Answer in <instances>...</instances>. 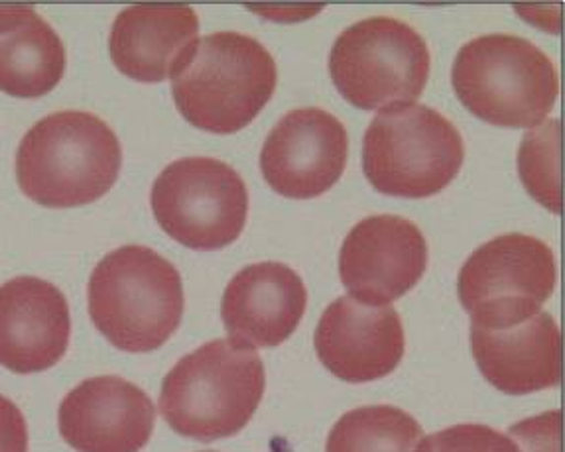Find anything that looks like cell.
Returning <instances> with one entry per match:
<instances>
[{"label":"cell","instance_id":"6da1fadb","mask_svg":"<svg viewBox=\"0 0 565 452\" xmlns=\"http://www.w3.org/2000/svg\"><path fill=\"white\" fill-rule=\"evenodd\" d=\"M170 77L175 107L190 125L235 134L273 99L278 69L256 37L217 32L195 40Z\"/></svg>","mask_w":565,"mask_h":452},{"label":"cell","instance_id":"8992f818","mask_svg":"<svg viewBox=\"0 0 565 452\" xmlns=\"http://www.w3.org/2000/svg\"><path fill=\"white\" fill-rule=\"evenodd\" d=\"M466 144L451 120L426 105L404 103L381 110L363 140V172L391 197L426 200L456 180Z\"/></svg>","mask_w":565,"mask_h":452},{"label":"cell","instance_id":"7402d4cb","mask_svg":"<svg viewBox=\"0 0 565 452\" xmlns=\"http://www.w3.org/2000/svg\"><path fill=\"white\" fill-rule=\"evenodd\" d=\"M509 434L519 443L520 452H559L562 439V411H547L530 417L509 429Z\"/></svg>","mask_w":565,"mask_h":452},{"label":"cell","instance_id":"9c48e42d","mask_svg":"<svg viewBox=\"0 0 565 452\" xmlns=\"http://www.w3.org/2000/svg\"><path fill=\"white\" fill-rule=\"evenodd\" d=\"M158 225L192 250H221L245 230L248 191L228 163L192 155L166 165L152 185Z\"/></svg>","mask_w":565,"mask_h":452},{"label":"cell","instance_id":"5b68a950","mask_svg":"<svg viewBox=\"0 0 565 452\" xmlns=\"http://www.w3.org/2000/svg\"><path fill=\"white\" fill-rule=\"evenodd\" d=\"M457 99L494 127H539L559 95L556 65L526 37L489 34L467 42L454 62Z\"/></svg>","mask_w":565,"mask_h":452},{"label":"cell","instance_id":"5bb4252c","mask_svg":"<svg viewBox=\"0 0 565 452\" xmlns=\"http://www.w3.org/2000/svg\"><path fill=\"white\" fill-rule=\"evenodd\" d=\"M70 338V303L54 283L20 276L0 286V366L22 376L50 370Z\"/></svg>","mask_w":565,"mask_h":452},{"label":"cell","instance_id":"4fadbf2b","mask_svg":"<svg viewBox=\"0 0 565 452\" xmlns=\"http://www.w3.org/2000/svg\"><path fill=\"white\" fill-rule=\"evenodd\" d=\"M313 341L321 364L349 384L393 374L406 351L401 315L355 298H339L323 311Z\"/></svg>","mask_w":565,"mask_h":452},{"label":"cell","instance_id":"3957f363","mask_svg":"<svg viewBox=\"0 0 565 452\" xmlns=\"http://www.w3.org/2000/svg\"><path fill=\"white\" fill-rule=\"evenodd\" d=\"M255 348L215 338L178 360L162 384L160 413L175 433L211 443L241 433L265 396Z\"/></svg>","mask_w":565,"mask_h":452},{"label":"cell","instance_id":"277c9868","mask_svg":"<svg viewBox=\"0 0 565 452\" xmlns=\"http://www.w3.org/2000/svg\"><path fill=\"white\" fill-rule=\"evenodd\" d=\"M89 315L110 344L130 354L152 353L182 323L183 281L178 268L148 246H120L92 273Z\"/></svg>","mask_w":565,"mask_h":452},{"label":"cell","instance_id":"cb8c5ba5","mask_svg":"<svg viewBox=\"0 0 565 452\" xmlns=\"http://www.w3.org/2000/svg\"><path fill=\"white\" fill-rule=\"evenodd\" d=\"M203 452H215V451H203Z\"/></svg>","mask_w":565,"mask_h":452},{"label":"cell","instance_id":"d6986e66","mask_svg":"<svg viewBox=\"0 0 565 452\" xmlns=\"http://www.w3.org/2000/svg\"><path fill=\"white\" fill-rule=\"evenodd\" d=\"M424 431L394 406L356 407L331 429L326 452H416Z\"/></svg>","mask_w":565,"mask_h":452},{"label":"cell","instance_id":"7a4b0ae2","mask_svg":"<svg viewBox=\"0 0 565 452\" xmlns=\"http://www.w3.org/2000/svg\"><path fill=\"white\" fill-rule=\"evenodd\" d=\"M122 148L115 130L92 112L60 110L28 130L17 154L20 190L50 208L79 207L119 180Z\"/></svg>","mask_w":565,"mask_h":452},{"label":"cell","instance_id":"2e32d148","mask_svg":"<svg viewBox=\"0 0 565 452\" xmlns=\"http://www.w3.org/2000/svg\"><path fill=\"white\" fill-rule=\"evenodd\" d=\"M471 353L484 380L509 396L556 388L562 380V333L546 311L511 329L471 325Z\"/></svg>","mask_w":565,"mask_h":452},{"label":"cell","instance_id":"603a6c76","mask_svg":"<svg viewBox=\"0 0 565 452\" xmlns=\"http://www.w3.org/2000/svg\"><path fill=\"white\" fill-rule=\"evenodd\" d=\"M0 452H28L26 419L4 396H0Z\"/></svg>","mask_w":565,"mask_h":452},{"label":"cell","instance_id":"ba28073f","mask_svg":"<svg viewBox=\"0 0 565 452\" xmlns=\"http://www.w3.org/2000/svg\"><path fill=\"white\" fill-rule=\"evenodd\" d=\"M552 248L534 236L501 235L479 246L459 271L457 293L481 329H511L540 313L556 288Z\"/></svg>","mask_w":565,"mask_h":452},{"label":"cell","instance_id":"30bf717a","mask_svg":"<svg viewBox=\"0 0 565 452\" xmlns=\"http://www.w3.org/2000/svg\"><path fill=\"white\" fill-rule=\"evenodd\" d=\"M428 268V243L408 218L373 215L356 223L339 252V276L351 298L384 308L404 298Z\"/></svg>","mask_w":565,"mask_h":452},{"label":"cell","instance_id":"ac0fdd59","mask_svg":"<svg viewBox=\"0 0 565 452\" xmlns=\"http://www.w3.org/2000/svg\"><path fill=\"white\" fill-rule=\"evenodd\" d=\"M67 54L54 28L30 7H0V90L38 99L54 90Z\"/></svg>","mask_w":565,"mask_h":452},{"label":"cell","instance_id":"ffe728a7","mask_svg":"<svg viewBox=\"0 0 565 452\" xmlns=\"http://www.w3.org/2000/svg\"><path fill=\"white\" fill-rule=\"evenodd\" d=\"M520 177L534 200L552 213H562L559 183V120H547L524 136L519 152Z\"/></svg>","mask_w":565,"mask_h":452},{"label":"cell","instance_id":"8fae6325","mask_svg":"<svg viewBox=\"0 0 565 452\" xmlns=\"http://www.w3.org/2000/svg\"><path fill=\"white\" fill-rule=\"evenodd\" d=\"M349 136L323 109H296L274 127L260 152V172L288 200H316L345 172Z\"/></svg>","mask_w":565,"mask_h":452},{"label":"cell","instance_id":"7c38bea8","mask_svg":"<svg viewBox=\"0 0 565 452\" xmlns=\"http://www.w3.org/2000/svg\"><path fill=\"white\" fill-rule=\"evenodd\" d=\"M156 407L147 391L120 376H95L65 396L57 423L79 452H140L154 433Z\"/></svg>","mask_w":565,"mask_h":452},{"label":"cell","instance_id":"52a82bcc","mask_svg":"<svg viewBox=\"0 0 565 452\" xmlns=\"http://www.w3.org/2000/svg\"><path fill=\"white\" fill-rule=\"evenodd\" d=\"M329 73L341 97L356 109L414 103L428 83V44L402 20H361L339 34L329 54Z\"/></svg>","mask_w":565,"mask_h":452},{"label":"cell","instance_id":"44dd1931","mask_svg":"<svg viewBox=\"0 0 565 452\" xmlns=\"http://www.w3.org/2000/svg\"><path fill=\"white\" fill-rule=\"evenodd\" d=\"M416 452H520V446L492 427L461 423L424 437Z\"/></svg>","mask_w":565,"mask_h":452},{"label":"cell","instance_id":"e0dca14e","mask_svg":"<svg viewBox=\"0 0 565 452\" xmlns=\"http://www.w3.org/2000/svg\"><path fill=\"white\" fill-rule=\"evenodd\" d=\"M198 34L200 19L190 7H128L110 28V60L135 82H164L182 55L195 44Z\"/></svg>","mask_w":565,"mask_h":452},{"label":"cell","instance_id":"9a60e30c","mask_svg":"<svg viewBox=\"0 0 565 452\" xmlns=\"http://www.w3.org/2000/svg\"><path fill=\"white\" fill-rule=\"evenodd\" d=\"M308 308V290L286 263L246 266L228 281L221 316L228 341L245 348H270L288 341Z\"/></svg>","mask_w":565,"mask_h":452}]
</instances>
